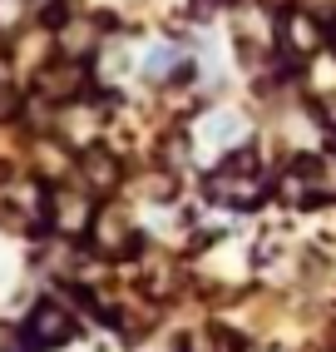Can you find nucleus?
I'll return each mask as SVG.
<instances>
[{
    "instance_id": "f257e3e1",
    "label": "nucleus",
    "mask_w": 336,
    "mask_h": 352,
    "mask_svg": "<svg viewBox=\"0 0 336 352\" xmlns=\"http://www.w3.org/2000/svg\"><path fill=\"white\" fill-rule=\"evenodd\" d=\"M208 194L218 199V204H237V208H248V204H257L262 199V184H257V159L243 149L223 174H213L208 179Z\"/></svg>"
},
{
    "instance_id": "f03ea898",
    "label": "nucleus",
    "mask_w": 336,
    "mask_h": 352,
    "mask_svg": "<svg viewBox=\"0 0 336 352\" xmlns=\"http://www.w3.org/2000/svg\"><path fill=\"white\" fill-rule=\"evenodd\" d=\"M75 338V318H69V308H60V302H40L35 318H30V342L35 347H60Z\"/></svg>"
},
{
    "instance_id": "7ed1b4c3",
    "label": "nucleus",
    "mask_w": 336,
    "mask_h": 352,
    "mask_svg": "<svg viewBox=\"0 0 336 352\" xmlns=\"http://www.w3.org/2000/svg\"><path fill=\"white\" fill-rule=\"evenodd\" d=\"M84 223H89V199L84 194H69V189H55L50 194V228L80 233Z\"/></svg>"
},
{
    "instance_id": "20e7f679",
    "label": "nucleus",
    "mask_w": 336,
    "mask_h": 352,
    "mask_svg": "<svg viewBox=\"0 0 336 352\" xmlns=\"http://www.w3.org/2000/svg\"><path fill=\"white\" fill-rule=\"evenodd\" d=\"M94 243H99V253H114V258H124V253H134V228H129V219L124 214H99L94 219Z\"/></svg>"
},
{
    "instance_id": "39448f33",
    "label": "nucleus",
    "mask_w": 336,
    "mask_h": 352,
    "mask_svg": "<svg viewBox=\"0 0 336 352\" xmlns=\"http://www.w3.org/2000/svg\"><path fill=\"white\" fill-rule=\"evenodd\" d=\"M198 134L208 139V144H232V139L248 134V120H243V114H232V109H218V114H208V120L198 124Z\"/></svg>"
},
{
    "instance_id": "423d86ee",
    "label": "nucleus",
    "mask_w": 336,
    "mask_h": 352,
    "mask_svg": "<svg viewBox=\"0 0 336 352\" xmlns=\"http://www.w3.org/2000/svg\"><path fill=\"white\" fill-rule=\"evenodd\" d=\"M322 45V30L311 15H287V50L292 55H311Z\"/></svg>"
},
{
    "instance_id": "0eeeda50",
    "label": "nucleus",
    "mask_w": 336,
    "mask_h": 352,
    "mask_svg": "<svg viewBox=\"0 0 336 352\" xmlns=\"http://www.w3.org/2000/svg\"><path fill=\"white\" fill-rule=\"evenodd\" d=\"M173 69H183V50H178V45H154V50L143 55V75H149V80H168Z\"/></svg>"
},
{
    "instance_id": "6e6552de",
    "label": "nucleus",
    "mask_w": 336,
    "mask_h": 352,
    "mask_svg": "<svg viewBox=\"0 0 336 352\" xmlns=\"http://www.w3.org/2000/svg\"><path fill=\"white\" fill-rule=\"evenodd\" d=\"M114 174H119V164L104 149H84V179H89V189H109Z\"/></svg>"
},
{
    "instance_id": "1a4fd4ad",
    "label": "nucleus",
    "mask_w": 336,
    "mask_h": 352,
    "mask_svg": "<svg viewBox=\"0 0 336 352\" xmlns=\"http://www.w3.org/2000/svg\"><path fill=\"white\" fill-rule=\"evenodd\" d=\"M302 174L311 179V189H322V194H336V154H326V159H311Z\"/></svg>"
},
{
    "instance_id": "9d476101",
    "label": "nucleus",
    "mask_w": 336,
    "mask_h": 352,
    "mask_svg": "<svg viewBox=\"0 0 336 352\" xmlns=\"http://www.w3.org/2000/svg\"><path fill=\"white\" fill-rule=\"evenodd\" d=\"M25 20V0H0V35H10Z\"/></svg>"
},
{
    "instance_id": "9b49d317",
    "label": "nucleus",
    "mask_w": 336,
    "mask_h": 352,
    "mask_svg": "<svg viewBox=\"0 0 336 352\" xmlns=\"http://www.w3.org/2000/svg\"><path fill=\"white\" fill-rule=\"evenodd\" d=\"M94 45V30L89 25H64V50L75 55V50H89Z\"/></svg>"
},
{
    "instance_id": "f8f14e48",
    "label": "nucleus",
    "mask_w": 336,
    "mask_h": 352,
    "mask_svg": "<svg viewBox=\"0 0 336 352\" xmlns=\"http://www.w3.org/2000/svg\"><path fill=\"white\" fill-rule=\"evenodd\" d=\"M218 6H223V0H193V15H213Z\"/></svg>"
},
{
    "instance_id": "ddd939ff",
    "label": "nucleus",
    "mask_w": 336,
    "mask_h": 352,
    "mask_svg": "<svg viewBox=\"0 0 336 352\" xmlns=\"http://www.w3.org/2000/svg\"><path fill=\"white\" fill-rule=\"evenodd\" d=\"M331 45H336V20H331Z\"/></svg>"
}]
</instances>
